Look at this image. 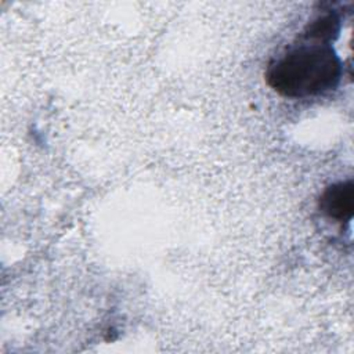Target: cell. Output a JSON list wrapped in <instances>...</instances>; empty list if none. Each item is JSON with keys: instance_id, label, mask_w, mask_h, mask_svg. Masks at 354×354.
I'll use <instances>...</instances> for the list:
<instances>
[{"instance_id": "cell-3", "label": "cell", "mask_w": 354, "mask_h": 354, "mask_svg": "<svg viewBox=\"0 0 354 354\" xmlns=\"http://www.w3.org/2000/svg\"><path fill=\"white\" fill-rule=\"evenodd\" d=\"M340 30V19L333 11H328L313 19L303 30L301 40L326 43L335 40Z\"/></svg>"}, {"instance_id": "cell-2", "label": "cell", "mask_w": 354, "mask_h": 354, "mask_svg": "<svg viewBox=\"0 0 354 354\" xmlns=\"http://www.w3.org/2000/svg\"><path fill=\"white\" fill-rule=\"evenodd\" d=\"M318 205L326 217L339 223L350 221L354 212L353 181H339L326 187L319 196Z\"/></svg>"}, {"instance_id": "cell-1", "label": "cell", "mask_w": 354, "mask_h": 354, "mask_svg": "<svg viewBox=\"0 0 354 354\" xmlns=\"http://www.w3.org/2000/svg\"><path fill=\"white\" fill-rule=\"evenodd\" d=\"M342 71V61L330 44L303 40L268 64L266 80L282 97L306 98L333 90Z\"/></svg>"}]
</instances>
